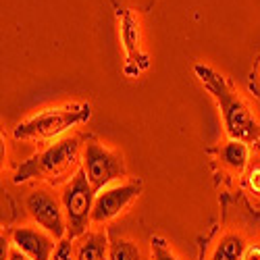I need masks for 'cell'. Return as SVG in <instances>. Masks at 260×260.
<instances>
[{
    "label": "cell",
    "mask_w": 260,
    "mask_h": 260,
    "mask_svg": "<svg viewBox=\"0 0 260 260\" xmlns=\"http://www.w3.org/2000/svg\"><path fill=\"white\" fill-rule=\"evenodd\" d=\"M196 75H198L200 83L212 94L216 104H219L227 136L231 140H240V142L260 140L258 121L254 119L250 106L231 88V83L221 73L206 67V64H196Z\"/></svg>",
    "instance_id": "cell-1"
},
{
    "label": "cell",
    "mask_w": 260,
    "mask_h": 260,
    "mask_svg": "<svg viewBox=\"0 0 260 260\" xmlns=\"http://www.w3.org/2000/svg\"><path fill=\"white\" fill-rule=\"evenodd\" d=\"M92 115L90 104H67L60 108H46L31 119L19 123L13 136L17 140H52L60 134L69 132L71 127L88 121Z\"/></svg>",
    "instance_id": "cell-2"
},
{
    "label": "cell",
    "mask_w": 260,
    "mask_h": 260,
    "mask_svg": "<svg viewBox=\"0 0 260 260\" xmlns=\"http://www.w3.org/2000/svg\"><path fill=\"white\" fill-rule=\"evenodd\" d=\"M94 202H96V189L92 187L85 171L79 169L62 193V208H64V216H67V240L73 242L88 233V225L92 223Z\"/></svg>",
    "instance_id": "cell-3"
},
{
    "label": "cell",
    "mask_w": 260,
    "mask_h": 260,
    "mask_svg": "<svg viewBox=\"0 0 260 260\" xmlns=\"http://www.w3.org/2000/svg\"><path fill=\"white\" fill-rule=\"evenodd\" d=\"M77 156H79V140L77 138L60 140V142L52 144L50 148H46L44 152H40V154L31 156L29 160H25L15 171L13 181L15 183H25L34 177L60 175L64 169H69L71 165L77 162Z\"/></svg>",
    "instance_id": "cell-4"
},
{
    "label": "cell",
    "mask_w": 260,
    "mask_h": 260,
    "mask_svg": "<svg viewBox=\"0 0 260 260\" xmlns=\"http://www.w3.org/2000/svg\"><path fill=\"white\" fill-rule=\"evenodd\" d=\"M83 171L88 175L92 187L96 191H102L125 175L123 156L104 148L98 142H90L83 150Z\"/></svg>",
    "instance_id": "cell-5"
},
{
    "label": "cell",
    "mask_w": 260,
    "mask_h": 260,
    "mask_svg": "<svg viewBox=\"0 0 260 260\" xmlns=\"http://www.w3.org/2000/svg\"><path fill=\"white\" fill-rule=\"evenodd\" d=\"M25 206L40 229L48 231L56 242L64 240V233H67V216H64V208L60 206V202L50 191H46V189L31 191L25 200Z\"/></svg>",
    "instance_id": "cell-6"
},
{
    "label": "cell",
    "mask_w": 260,
    "mask_h": 260,
    "mask_svg": "<svg viewBox=\"0 0 260 260\" xmlns=\"http://www.w3.org/2000/svg\"><path fill=\"white\" fill-rule=\"evenodd\" d=\"M142 191V183L140 181H132V183H123V185H115V187H106L100 193H96V202H94V210H92V223H108L111 219H115L117 214H121L132 200Z\"/></svg>",
    "instance_id": "cell-7"
},
{
    "label": "cell",
    "mask_w": 260,
    "mask_h": 260,
    "mask_svg": "<svg viewBox=\"0 0 260 260\" xmlns=\"http://www.w3.org/2000/svg\"><path fill=\"white\" fill-rule=\"evenodd\" d=\"M58 242L40 227H19L13 231V248L21 250L31 260H52Z\"/></svg>",
    "instance_id": "cell-8"
},
{
    "label": "cell",
    "mask_w": 260,
    "mask_h": 260,
    "mask_svg": "<svg viewBox=\"0 0 260 260\" xmlns=\"http://www.w3.org/2000/svg\"><path fill=\"white\" fill-rule=\"evenodd\" d=\"M108 248L104 233H85L75 244V260H108Z\"/></svg>",
    "instance_id": "cell-9"
},
{
    "label": "cell",
    "mask_w": 260,
    "mask_h": 260,
    "mask_svg": "<svg viewBox=\"0 0 260 260\" xmlns=\"http://www.w3.org/2000/svg\"><path fill=\"white\" fill-rule=\"evenodd\" d=\"M244 254H246L244 237L237 233H227L221 237V242L216 244L210 260H244Z\"/></svg>",
    "instance_id": "cell-10"
},
{
    "label": "cell",
    "mask_w": 260,
    "mask_h": 260,
    "mask_svg": "<svg viewBox=\"0 0 260 260\" xmlns=\"http://www.w3.org/2000/svg\"><path fill=\"white\" fill-rule=\"evenodd\" d=\"M248 156H250V150L246 146V142H240V140H229L223 150H221V160L223 165H227L229 169L242 173L246 162H248Z\"/></svg>",
    "instance_id": "cell-11"
},
{
    "label": "cell",
    "mask_w": 260,
    "mask_h": 260,
    "mask_svg": "<svg viewBox=\"0 0 260 260\" xmlns=\"http://www.w3.org/2000/svg\"><path fill=\"white\" fill-rule=\"evenodd\" d=\"M108 260H146V256L136 242L115 240L108 248Z\"/></svg>",
    "instance_id": "cell-12"
},
{
    "label": "cell",
    "mask_w": 260,
    "mask_h": 260,
    "mask_svg": "<svg viewBox=\"0 0 260 260\" xmlns=\"http://www.w3.org/2000/svg\"><path fill=\"white\" fill-rule=\"evenodd\" d=\"M150 244H152V260H179L171 252V248L167 246V242L162 237H152Z\"/></svg>",
    "instance_id": "cell-13"
},
{
    "label": "cell",
    "mask_w": 260,
    "mask_h": 260,
    "mask_svg": "<svg viewBox=\"0 0 260 260\" xmlns=\"http://www.w3.org/2000/svg\"><path fill=\"white\" fill-rule=\"evenodd\" d=\"M52 260H75V246L71 244V240H60L58 242Z\"/></svg>",
    "instance_id": "cell-14"
},
{
    "label": "cell",
    "mask_w": 260,
    "mask_h": 260,
    "mask_svg": "<svg viewBox=\"0 0 260 260\" xmlns=\"http://www.w3.org/2000/svg\"><path fill=\"white\" fill-rule=\"evenodd\" d=\"M248 185H250V189L256 193V196H260V167H254V169L250 171Z\"/></svg>",
    "instance_id": "cell-15"
},
{
    "label": "cell",
    "mask_w": 260,
    "mask_h": 260,
    "mask_svg": "<svg viewBox=\"0 0 260 260\" xmlns=\"http://www.w3.org/2000/svg\"><path fill=\"white\" fill-rule=\"evenodd\" d=\"M244 260H260V246H250V248H246Z\"/></svg>",
    "instance_id": "cell-16"
},
{
    "label": "cell",
    "mask_w": 260,
    "mask_h": 260,
    "mask_svg": "<svg viewBox=\"0 0 260 260\" xmlns=\"http://www.w3.org/2000/svg\"><path fill=\"white\" fill-rule=\"evenodd\" d=\"M9 260H31V258H29V256H25L21 250L13 248V250H11V254H9Z\"/></svg>",
    "instance_id": "cell-17"
}]
</instances>
